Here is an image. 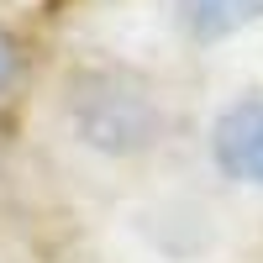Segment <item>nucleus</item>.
<instances>
[{"label":"nucleus","mask_w":263,"mask_h":263,"mask_svg":"<svg viewBox=\"0 0 263 263\" xmlns=\"http://www.w3.org/2000/svg\"><path fill=\"white\" fill-rule=\"evenodd\" d=\"M74 116H79L84 137L95 147H111V153L147 147L153 132H158L153 100L137 90V84H126V79H84L79 95H74Z\"/></svg>","instance_id":"nucleus-1"},{"label":"nucleus","mask_w":263,"mask_h":263,"mask_svg":"<svg viewBox=\"0 0 263 263\" xmlns=\"http://www.w3.org/2000/svg\"><path fill=\"white\" fill-rule=\"evenodd\" d=\"M211 158L237 184L263 190V95H237L211 126Z\"/></svg>","instance_id":"nucleus-2"},{"label":"nucleus","mask_w":263,"mask_h":263,"mask_svg":"<svg viewBox=\"0 0 263 263\" xmlns=\"http://www.w3.org/2000/svg\"><path fill=\"white\" fill-rule=\"evenodd\" d=\"M184 16H190L195 37L216 42V37H232L253 21H263V0H184Z\"/></svg>","instance_id":"nucleus-3"},{"label":"nucleus","mask_w":263,"mask_h":263,"mask_svg":"<svg viewBox=\"0 0 263 263\" xmlns=\"http://www.w3.org/2000/svg\"><path fill=\"white\" fill-rule=\"evenodd\" d=\"M11 74H16V48H11V37L0 32V90L11 84Z\"/></svg>","instance_id":"nucleus-4"}]
</instances>
